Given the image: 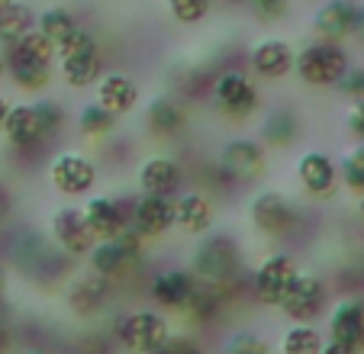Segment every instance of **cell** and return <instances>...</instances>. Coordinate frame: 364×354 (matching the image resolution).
<instances>
[{"label": "cell", "mask_w": 364, "mask_h": 354, "mask_svg": "<svg viewBox=\"0 0 364 354\" xmlns=\"http://www.w3.org/2000/svg\"><path fill=\"white\" fill-rule=\"evenodd\" d=\"M68 113L52 97H29L23 103H10V113L0 126V136L7 142L10 155L23 161H39L42 155H52V142L65 132Z\"/></svg>", "instance_id": "6da1fadb"}, {"label": "cell", "mask_w": 364, "mask_h": 354, "mask_svg": "<svg viewBox=\"0 0 364 354\" xmlns=\"http://www.w3.org/2000/svg\"><path fill=\"white\" fill-rule=\"evenodd\" d=\"M4 68H7L10 87L26 97H42L55 84V45L39 33L29 29L16 42L4 45Z\"/></svg>", "instance_id": "7a4b0ae2"}, {"label": "cell", "mask_w": 364, "mask_h": 354, "mask_svg": "<svg viewBox=\"0 0 364 354\" xmlns=\"http://www.w3.org/2000/svg\"><path fill=\"white\" fill-rule=\"evenodd\" d=\"M193 277L200 284H213V286H226V290H239L242 277H245V252H242L239 239L229 232H213L200 235V242L191 252V264Z\"/></svg>", "instance_id": "3957f363"}, {"label": "cell", "mask_w": 364, "mask_h": 354, "mask_svg": "<svg viewBox=\"0 0 364 354\" xmlns=\"http://www.w3.org/2000/svg\"><path fill=\"white\" fill-rule=\"evenodd\" d=\"M210 171H213L216 184L226 191H248V187L262 184L268 174V149L255 136H232L216 151Z\"/></svg>", "instance_id": "277c9868"}, {"label": "cell", "mask_w": 364, "mask_h": 354, "mask_svg": "<svg viewBox=\"0 0 364 354\" xmlns=\"http://www.w3.org/2000/svg\"><path fill=\"white\" fill-rule=\"evenodd\" d=\"M107 71L103 45L87 26L75 29L65 42L55 45V77L71 90H87Z\"/></svg>", "instance_id": "5b68a950"}, {"label": "cell", "mask_w": 364, "mask_h": 354, "mask_svg": "<svg viewBox=\"0 0 364 354\" xmlns=\"http://www.w3.org/2000/svg\"><path fill=\"white\" fill-rule=\"evenodd\" d=\"M303 222H306V213L300 210V203L294 197H287L281 191L262 187L248 200V225L268 242L296 239L303 232Z\"/></svg>", "instance_id": "8992f818"}, {"label": "cell", "mask_w": 364, "mask_h": 354, "mask_svg": "<svg viewBox=\"0 0 364 354\" xmlns=\"http://www.w3.org/2000/svg\"><path fill=\"white\" fill-rule=\"evenodd\" d=\"M149 258V242H142L132 229H126L117 239L94 242V248L87 252V267L100 277H107L113 286H123L129 280H136Z\"/></svg>", "instance_id": "52a82bcc"}, {"label": "cell", "mask_w": 364, "mask_h": 354, "mask_svg": "<svg viewBox=\"0 0 364 354\" xmlns=\"http://www.w3.org/2000/svg\"><path fill=\"white\" fill-rule=\"evenodd\" d=\"M210 103L226 123H248L252 116L262 113L264 94L248 71L242 68H223L210 81Z\"/></svg>", "instance_id": "ba28073f"}, {"label": "cell", "mask_w": 364, "mask_h": 354, "mask_svg": "<svg viewBox=\"0 0 364 354\" xmlns=\"http://www.w3.org/2000/svg\"><path fill=\"white\" fill-rule=\"evenodd\" d=\"M348 65H351V52L345 48V42L309 39L296 48L294 75L309 90H336V84L342 81Z\"/></svg>", "instance_id": "9c48e42d"}, {"label": "cell", "mask_w": 364, "mask_h": 354, "mask_svg": "<svg viewBox=\"0 0 364 354\" xmlns=\"http://www.w3.org/2000/svg\"><path fill=\"white\" fill-rule=\"evenodd\" d=\"M46 177L58 197L84 200L100 184V164L81 149H58L48 155Z\"/></svg>", "instance_id": "30bf717a"}, {"label": "cell", "mask_w": 364, "mask_h": 354, "mask_svg": "<svg viewBox=\"0 0 364 354\" xmlns=\"http://www.w3.org/2000/svg\"><path fill=\"white\" fill-rule=\"evenodd\" d=\"M113 345L126 354H151L171 335V319L161 309H126L113 319Z\"/></svg>", "instance_id": "8fae6325"}, {"label": "cell", "mask_w": 364, "mask_h": 354, "mask_svg": "<svg viewBox=\"0 0 364 354\" xmlns=\"http://www.w3.org/2000/svg\"><path fill=\"white\" fill-rule=\"evenodd\" d=\"M300 271L303 267H300V261H296L294 252H287V248L268 252L258 264H255L252 277H248V293H252V300L258 303V306L274 309L277 313L284 293L290 290V284L296 280Z\"/></svg>", "instance_id": "7c38bea8"}, {"label": "cell", "mask_w": 364, "mask_h": 354, "mask_svg": "<svg viewBox=\"0 0 364 354\" xmlns=\"http://www.w3.org/2000/svg\"><path fill=\"white\" fill-rule=\"evenodd\" d=\"M329 296H332V286L323 274L300 271L296 280L290 284V290L284 293L277 313L287 322H316L329 309Z\"/></svg>", "instance_id": "4fadbf2b"}, {"label": "cell", "mask_w": 364, "mask_h": 354, "mask_svg": "<svg viewBox=\"0 0 364 354\" xmlns=\"http://www.w3.org/2000/svg\"><path fill=\"white\" fill-rule=\"evenodd\" d=\"M294 177H296V184H300V191L313 203H329L342 191L338 161L326 149H303L294 161Z\"/></svg>", "instance_id": "5bb4252c"}, {"label": "cell", "mask_w": 364, "mask_h": 354, "mask_svg": "<svg viewBox=\"0 0 364 354\" xmlns=\"http://www.w3.org/2000/svg\"><path fill=\"white\" fill-rule=\"evenodd\" d=\"M113 290L117 286L107 277L94 274L90 267L87 271H75L68 277V284H65V306H68V313L75 319L94 322L100 316H107V309L113 303Z\"/></svg>", "instance_id": "9a60e30c"}, {"label": "cell", "mask_w": 364, "mask_h": 354, "mask_svg": "<svg viewBox=\"0 0 364 354\" xmlns=\"http://www.w3.org/2000/svg\"><path fill=\"white\" fill-rule=\"evenodd\" d=\"M142 126L151 139L174 142V139L187 136V129H191V107L178 94H155L142 107Z\"/></svg>", "instance_id": "2e32d148"}, {"label": "cell", "mask_w": 364, "mask_h": 354, "mask_svg": "<svg viewBox=\"0 0 364 354\" xmlns=\"http://www.w3.org/2000/svg\"><path fill=\"white\" fill-rule=\"evenodd\" d=\"M296 45L284 36H262L248 45V75L262 84H277L294 75Z\"/></svg>", "instance_id": "e0dca14e"}, {"label": "cell", "mask_w": 364, "mask_h": 354, "mask_svg": "<svg viewBox=\"0 0 364 354\" xmlns=\"http://www.w3.org/2000/svg\"><path fill=\"white\" fill-rule=\"evenodd\" d=\"M132 197H113V193H90L81 200V216L94 242L117 239L129 229Z\"/></svg>", "instance_id": "ac0fdd59"}, {"label": "cell", "mask_w": 364, "mask_h": 354, "mask_svg": "<svg viewBox=\"0 0 364 354\" xmlns=\"http://www.w3.org/2000/svg\"><path fill=\"white\" fill-rule=\"evenodd\" d=\"M187 187V171L168 151H151L139 161L136 168V191L151 193V197H168L174 200Z\"/></svg>", "instance_id": "d6986e66"}, {"label": "cell", "mask_w": 364, "mask_h": 354, "mask_svg": "<svg viewBox=\"0 0 364 354\" xmlns=\"http://www.w3.org/2000/svg\"><path fill=\"white\" fill-rule=\"evenodd\" d=\"M48 242L68 261L87 258V252L94 248V235H90L87 225H84L81 206L62 203L52 210V216H48Z\"/></svg>", "instance_id": "ffe728a7"}, {"label": "cell", "mask_w": 364, "mask_h": 354, "mask_svg": "<svg viewBox=\"0 0 364 354\" xmlns=\"http://www.w3.org/2000/svg\"><path fill=\"white\" fill-rule=\"evenodd\" d=\"M197 286H200V280L193 277L191 267H165V271H155L149 277V300L161 313L184 316Z\"/></svg>", "instance_id": "44dd1931"}, {"label": "cell", "mask_w": 364, "mask_h": 354, "mask_svg": "<svg viewBox=\"0 0 364 354\" xmlns=\"http://www.w3.org/2000/svg\"><path fill=\"white\" fill-rule=\"evenodd\" d=\"M129 229L142 242H165L174 232V200L136 193L129 206Z\"/></svg>", "instance_id": "7402d4cb"}, {"label": "cell", "mask_w": 364, "mask_h": 354, "mask_svg": "<svg viewBox=\"0 0 364 354\" xmlns=\"http://www.w3.org/2000/svg\"><path fill=\"white\" fill-rule=\"evenodd\" d=\"M216 225V200L200 187H184L174 197V232L200 239Z\"/></svg>", "instance_id": "603a6c76"}, {"label": "cell", "mask_w": 364, "mask_h": 354, "mask_svg": "<svg viewBox=\"0 0 364 354\" xmlns=\"http://www.w3.org/2000/svg\"><path fill=\"white\" fill-rule=\"evenodd\" d=\"M358 16H361V4H358V0H323V4L313 10L309 29H313L316 39L348 42V39H355Z\"/></svg>", "instance_id": "cb8c5ba5"}, {"label": "cell", "mask_w": 364, "mask_h": 354, "mask_svg": "<svg viewBox=\"0 0 364 354\" xmlns=\"http://www.w3.org/2000/svg\"><path fill=\"white\" fill-rule=\"evenodd\" d=\"M94 100L110 109L117 119H123L142 107V90H139L136 77L126 71H103L100 81L94 84Z\"/></svg>", "instance_id": "d4e9b609"}, {"label": "cell", "mask_w": 364, "mask_h": 354, "mask_svg": "<svg viewBox=\"0 0 364 354\" xmlns=\"http://www.w3.org/2000/svg\"><path fill=\"white\" fill-rule=\"evenodd\" d=\"M326 338L364 351V296H342L326 309Z\"/></svg>", "instance_id": "484cf974"}, {"label": "cell", "mask_w": 364, "mask_h": 354, "mask_svg": "<svg viewBox=\"0 0 364 354\" xmlns=\"http://www.w3.org/2000/svg\"><path fill=\"white\" fill-rule=\"evenodd\" d=\"M300 136H303V123H300V116H296V109L271 107L268 113L262 116V126H258V142H262L268 151L294 149Z\"/></svg>", "instance_id": "4316f807"}, {"label": "cell", "mask_w": 364, "mask_h": 354, "mask_svg": "<svg viewBox=\"0 0 364 354\" xmlns=\"http://www.w3.org/2000/svg\"><path fill=\"white\" fill-rule=\"evenodd\" d=\"M235 293L226 286H213V284H200L193 293L191 306L184 309V319L193 326H216V322L226 319V313L232 309Z\"/></svg>", "instance_id": "83f0119b"}, {"label": "cell", "mask_w": 364, "mask_h": 354, "mask_svg": "<svg viewBox=\"0 0 364 354\" xmlns=\"http://www.w3.org/2000/svg\"><path fill=\"white\" fill-rule=\"evenodd\" d=\"M84 23H81V16H77V10L65 7V4H52V7H46V10H36V29H39L52 45L65 42Z\"/></svg>", "instance_id": "f1b7e54d"}, {"label": "cell", "mask_w": 364, "mask_h": 354, "mask_svg": "<svg viewBox=\"0 0 364 354\" xmlns=\"http://www.w3.org/2000/svg\"><path fill=\"white\" fill-rule=\"evenodd\" d=\"M75 126L87 142H103V139H110L113 132H117L119 119L107 107H100L97 100H87V103H81V109H77Z\"/></svg>", "instance_id": "f546056e"}, {"label": "cell", "mask_w": 364, "mask_h": 354, "mask_svg": "<svg viewBox=\"0 0 364 354\" xmlns=\"http://www.w3.org/2000/svg\"><path fill=\"white\" fill-rule=\"evenodd\" d=\"M326 335L316 328V322H290L277 341V354H319Z\"/></svg>", "instance_id": "4dcf8cb0"}, {"label": "cell", "mask_w": 364, "mask_h": 354, "mask_svg": "<svg viewBox=\"0 0 364 354\" xmlns=\"http://www.w3.org/2000/svg\"><path fill=\"white\" fill-rule=\"evenodd\" d=\"M29 29H36V10L26 0H14L7 7H0V48L16 42L20 36H26Z\"/></svg>", "instance_id": "1f68e13d"}, {"label": "cell", "mask_w": 364, "mask_h": 354, "mask_svg": "<svg viewBox=\"0 0 364 354\" xmlns=\"http://www.w3.org/2000/svg\"><path fill=\"white\" fill-rule=\"evenodd\" d=\"M338 181H342V191L351 193V197L364 193V142H355L348 151H342V158H338Z\"/></svg>", "instance_id": "d6a6232c"}, {"label": "cell", "mask_w": 364, "mask_h": 354, "mask_svg": "<svg viewBox=\"0 0 364 354\" xmlns=\"http://www.w3.org/2000/svg\"><path fill=\"white\" fill-rule=\"evenodd\" d=\"M165 10L178 26H203L216 10V0H165Z\"/></svg>", "instance_id": "836d02e7"}, {"label": "cell", "mask_w": 364, "mask_h": 354, "mask_svg": "<svg viewBox=\"0 0 364 354\" xmlns=\"http://www.w3.org/2000/svg\"><path fill=\"white\" fill-rule=\"evenodd\" d=\"M245 10L252 14L255 23H262V26H277L290 16V0H242Z\"/></svg>", "instance_id": "e575fe53"}, {"label": "cell", "mask_w": 364, "mask_h": 354, "mask_svg": "<svg viewBox=\"0 0 364 354\" xmlns=\"http://www.w3.org/2000/svg\"><path fill=\"white\" fill-rule=\"evenodd\" d=\"M223 354H274V348L268 345V338H262L252 328H235L223 345Z\"/></svg>", "instance_id": "d590c367"}, {"label": "cell", "mask_w": 364, "mask_h": 354, "mask_svg": "<svg viewBox=\"0 0 364 354\" xmlns=\"http://www.w3.org/2000/svg\"><path fill=\"white\" fill-rule=\"evenodd\" d=\"M151 354H206V348L193 332H174L171 328V335L165 338V345H161L159 351H151Z\"/></svg>", "instance_id": "8d00e7d4"}, {"label": "cell", "mask_w": 364, "mask_h": 354, "mask_svg": "<svg viewBox=\"0 0 364 354\" xmlns=\"http://www.w3.org/2000/svg\"><path fill=\"white\" fill-rule=\"evenodd\" d=\"M336 90L345 97V100H364V65L361 62H351L348 71L342 75V81L336 84Z\"/></svg>", "instance_id": "74e56055"}, {"label": "cell", "mask_w": 364, "mask_h": 354, "mask_svg": "<svg viewBox=\"0 0 364 354\" xmlns=\"http://www.w3.org/2000/svg\"><path fill=\"white\" fill-rule=\"evenodd\" d=\"M345 132L355 142H364V100H351L345 109Z\"/></svg>", "instance_id": "f35d334b"}, {"label": "cell", "mask_w": 364, "mask_h": 354, "mask_svg": "<svg viewBox=\"0 0 364 354\" xmlns=\"http://www.w3.org/2000/svg\"><path fill=\"white\" fill-rule=\"evenodd\" d=\"M14 206H16L14 191H10L7 181H0V225H4L10 216H14Z\"/></svg>", "instance_id": "ab89813d"}, {"label": "cell", "mask_w": 364, "mask_h": 354, "mask_svg": "<svg viewBox=\"0 0 364 354\" xmlns=\"http://www.w3.org/2000/svg\"><path fill=\"white\" fill-rule=\"evenodd\" d=\"M14 345H16L14 326H10L7 316H0V354H10V351H14Z\"/></svg>", "instance_id": "60d3db41"}, {"label": "cell", "mask_w": 364, "mask_h": 354, "mask_svg": "<svg viewBox=\"0 0 364 354\" xmlns=\"http://www.w3.org/2000/svg\"><path fill=\"white\" fill-rule=\"evenodd\" d=\"M319 354H364L361 348H351V345H342V341H332V338H326L323 341V351Z\"/></svg>", "instance_id": "b9f144b4"}, {"label": "cell", "mask_w": 364, "mask_h": 354, "mask_svg": "<svg viewBox=\"0 0 364 354\" xmlns=\"http://www.w3.org/2000/svg\"><path fill=\"white\" fill-rule=\"evenodd\" d=\"M7 296H10V274L0 264V316H7Z\"/></svg>", "instance_id": "7bdbcfd3"}, {"label": "cell", "mask_w": 364, "mask_h": 354, "mask_svg": "<svg viewBox=\"0 0 364 354\" xmlns=\"http://www.w3.org/2000/svg\"><path fill=\"white\" fill-rule=\"evenodd\" d=\"M7 113H10V97L0 90V126H4V119H7Z\"/></svg>", "instance_id": "ee69618b"}, {"label": "cell", "mask_w": 364, "mask_h": 354, "mask_svg": "<svg viewBox=\"0 0 364 354\" xmlns=\"http://www.w3.org/2000/svg\"><path fill=\"white\" fill-rule=\"evenodd\" d=\"M20 354H55V351H52L48 345H29V348H23Z\"/></svg>", "instance_id": "f6af8a7d"}, {"label": "cell", "mask_w": 364, "mask_h": 354, "mask_svg": "<svg viewBox=\"0 0 364 354\" xmlns=\"http://www.w3.org/2000/svg\"><path fill=\"white\" fill-rule=\"evenodd\" d=\"M355 39L364 45V4H361V16H358V29H355Z\"/></svg>", "instance_id": "bcb514c9"}, {"label": "cell", "mask_w": 364, "mask_h": 354, "mask_svg": "<svg viewBox=\"0 0 364 354\" xmlns=\"http://www.w3.org/2000/svg\"><path fill=\"white\" fill-rule=\"evenodd\" d=\"M358 200V206H355V210H358V219H361V225H364V193H361V197H355Z\"/></svg>", "instance_id": "7dc6e473"}, {"label": "cell", "mask_w": 364, "mask_h": 354, "mask_svg": "<svg viewBox=\"0 0 364 354\" xmlns=\"http://www.w3.org/2000/svg\"><path fill=\"white\" fill-rule=\"evenodd\" d=\"M4 77H7V68H4V48H0V84H4Z\"/></svg>", "instance_id": "c3c4849f"}, {"label": "cell", "mask_w": 364, "mask_h": 354, "mask_svg": "<svg viewBox=\"0 0 364 354\" xmlns=\"http://www.w3.org/2000/svg\"><path fill=\"white\" fill-rule=\"evenodd\" d=\"M216 4H239V0H216Z\"/></svg>", "instance_id": "681fc988"}, {"label": "cell", "mask_w": 364, "mask_h": 354, "mask_svg": "<svg viewBox=\"0 0 364 354\" xmlns=\"http://www.w3.org/2000/svg\"><path fill=\"white\" fill-rule=\"evenodd\" d=\"M7 4H14V0H0V7H7Z\"/></svg>", "instance_id": "f907efd6"}, {"label": "cell", "mask_w": 364, "mask_h": 354, "mask_svg": "<svg viewBox=\"0 0 364 354\" xmlns=\"http://www.w3.org/2000/svg\"><path fill=\"white\" fill-rule=\"evenodd\" d=\"M316 4H323V0H316Z\"/></svg>", "instance_id": "816d5d0a"}, {"label": "cell", "mask_w": 364, "mask_h": 354, "mask_svg": "<svg viewBox=\"0 0 364 354\" xmlns=\"http://www.w3.org/2000/svg\"><path fill=\"white\" fill-rule=\"evenodd\" d=\"M361 65H364V62H361Z\"/></svg>", "instance_id": "f5cc1de1"}]
</instances>
